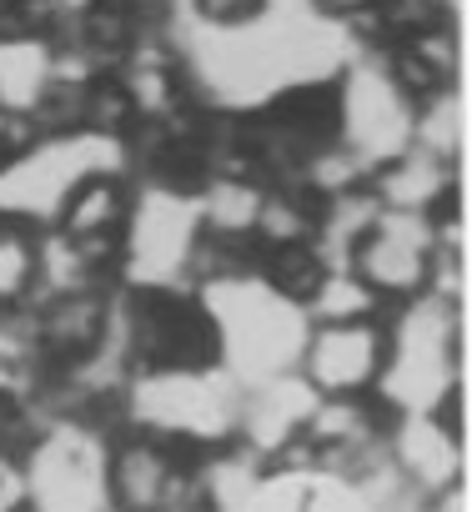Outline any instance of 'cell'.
Segmentation results:
<instances>
[{"label": "cell", "mask_w": 472, "mask_h": 512, "mask_svg": "<svg viewBox=\"0 0 472 512\" xmlns=\"http://www.w3.org/2000/svg\"><path fill=\"white\" fill-rule=\"evenodd\" d=\"M131 211H136V176L126 166H101L66 191L51 231L121 282V241H126Z\"/></svg>", "instance_id": "ba28073f"}, {"label": "cell", "mask_w": 472, "mask_h": 512, "mask_svg": "<svg viewBox=\"0 0 472 512\" xmlns=\"http://www.w3.org/2000/svg\"><path fill=\"white\" fill-rule=\"evenodd\" d=\"M0 512H31L26 502V472L16 452H0Z\"/></svg>", "instance_id": "e0dca14e"}, {"label": "cell", "mask_w": 472, "mask_h": 512, "mask_svg": "<svg viewBox=\"0 0 472 512\" xmlns=\"http://www.w3.org/2000/svg\"><path fill=\"white\" fill-rule=\"evenodd\" d=\"M367 186H372L382 211H402V216H427L432 221V216H442L447 206L462 201V166L407 146L402 156L377 166L367 176Z\"/></svg>", "instance_id": "7c38bea8"}, {"label": "cell", "mask_w": 472, "mask_h": 512, "mask_svg": "<svg viewBox=\"0 0 472 512\" xmlns=\"http://www.w3.org/2000/svg\"><path fill=\"white\" fill-rule=\"evenodd\" d=\"M101 512H126V507H116V502H106V507H101Z\"/></svg>", "instance_id": "ac0fdd59"}, {"label": "cell", "mask_w": 472, "mask_h": 512, "mask_svg": "<svg viewBox=\"0 0 472 512\" xmlns=\"http://www.w3.org/2000/svg\"><path fill=\"white\" fill-rule=\"evenodd\" d=\"M61 71V46L56 41H21V36H0V111L31 116L46 91L56 86Z\"/></svg>", "instance_id": "4fadbf2b"}, {"label": "cell", "mask_w": 472, "mask_h": 512, "mask_svg": "<svg viewBox=\"0 0 472 512\" xmlns=\"http://www.w3.org/2000/svg\"><path fill=\"white\" fill-rule=\"evenodd\" d=\"M372 61L387 71V81L412 101V111L432 96H447L457 91V76H462V46H457V21L452 26H432V31H417V36H402V41H387L372 51Z\"/></svg>", "instance_id": "8fae6325"}, {"label": "cell", "mask_w": 472, "mask_h": 512, "mask_svg": "<svg viewBox=\"0 0 472 512\" xmlns=\"http://www.w3.org/2000/svg\"><path fill=\"white\" fill-rule=\"evenodd\" d=\"M317 407V397L302 387L297 372H282V377H267V382H252L242 387V412H236V447L252 452L257 462H282L287 447L297 442L307 412Z\"/></svg>", "instance_id": "30bf717a"}, {"label": "cell", "mask_w": 472, "mask_h": 512, "mask_svg": "<svg viewBox=\"0 0 472 512\" xmlns=\"http://www.w3.org/2000/svg\"><path fill=\"white\" fill-rule=\"evenodd\" d=\"M36 236L41 231L0 221V317L36 302Z\"/></svg>", "instance_id": "5bb4252c"}, {"label": "cell", "mask_w": 472, "mask_h": 512, "mask_svg": "<svg viewBox=\"0 0 472 512\" xmlns=\"http://www.w3.org/2000/svg\"><path fill=\"white\" fill-rule=\"evenodd\" d=\"M337 141L372 176L412 146V101L387 81L372 56H352L337 71Z\"/></svg>", "instance_id": "8992f818"}, {"label": "cell", "mask_w": 472, "mask_h": 512, "mask_svg": "<svg viewBox=\"0 0 472 512\" xmlns=\"http://www.w3.org/2000/svg\"><path fill=\"white\" fill-rule=\"evenodd\" d=\"M31 512H101L106 507V432L76 417H46L21 447Z\"/></svg>", "instance_id": "277c9868"}, {"label": "cell", "mask_w": 472, "mask_h": 512, "mask_svg": "<svg viewBox=\"0 0 472 512\" xmlns=\"http://www.w3.org/2000/svg\"><path fill=\"white\" fill-rule=\"evenodd\" d=\"M437 262H442V236L427 216L377 211L347 256V272L392 312V307H407L417 297H432Z\"/></svg>", "instance_id": "5b68a950"}, {"label": "cell", "mask_w": 472, "mask_h": 512, "mask_svg": "<svg viewBox=\"0 0 472 512\" xmlns=\"http://www.w3.org/2000/svg\"><path fill=\"white\" fill-rule=\"evenodd\" d=\"M467 387V317L457 302L417 297L387 312V372L377 407L387 417L437 412Z\"/></svg>", "instance_id": "6da1fadb"}, {"label": "cell", "mask_w": 472, "mask_h": 512, "mask_svg": "<svg viewBox=\"0 0 472 512\" xmlns=\"http://www.w3.org/2000/svg\"><path fill=\"white\" fill-rule=\"evenodd\" d=\"M387 462L392 477L412 502H427L457 482H467V432L447 427L437 412L392 417L387 427Z\"/></svg>", "instance_id": "9c48e42d"}, {"label": "cell", "mask_w": 472, "mask_h": 512, "mask_svg": "<svg viewBox=\"0 0 472 512\" xmlns=\"http://www.w3.org/2000/svg\"><path fill=\"white\" fill-rule=\"evenodd\" d=\"M302 6H307L317 21L337 26V31H357V26H367V21H372L377 0H302Z\"/></svg>", "instance_id": "2e32d148"}, {"label": "cell", "mask_w": 472, "mask_h": 512, "mask_svg": "<svg viewBox=\"0 0 472 512\" xmlns=\"http://www.w3.org/2000/svg\"><path fill=\"white\" fill-rule=\"evenodd\" d=\"M236 412L242 387L226 367H191V372H131L121 397V422L171 442L186 457H211L236 447Z\"/></svg>", "instance_id": "7a4b0ae2"}, {"label": "cell", "mask_w": 472, "mask_h": 512, "mask_svg": "<svg viewBox=\"0 0 472 512\" xmlns=\"http://www.w3.org/2000/svg\"><path fill=\"white\" fill-rule=\"evenodd\" d=\"M196 297L211 312L216 357H221V367L231 372L236 387H252V382H267V377H282V372L297 367L307 317L292 302H282L277 292H267L257 277L206 287Z\"/></svg>", "instance_id": "3957f363"}, {"label": "cell", "mask_w": 472, "mask_h": 512, "mask_svg": "<svg viewBox=\"0 0 472 512\" xmlns=\"http://www.w3.org/2000/svg\"><path fill=\"white\" fill-rule=\"evenodd\" d=\"M302 317H307V322H372V317H387V307H382L347 267H332V272L317 282V292L307 297Z\"/></svg>", "instance_id": "9a60e30c"}, {"label": "cell", "mask_w": 472, "mask_h": 512, "mask_svg": "<svg viewBox=\"0 0 472 512\" xmlns=\"http://www.w3.org/2000/svg\"><path fill=\"white\" fill-rule=\"evenodd\" d=\"M292 372L317 402H377L387 372V317L307 322Z\"/></svg>", "instance_id": "52a82bcc"}]
</instances>
